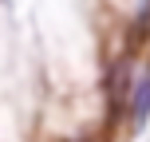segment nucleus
Listing matches in <instances>:
<instances>
[{
    "label": "nucleus",
    "instance_id": "1",
    "mask_svg": "<svg viewBox=\"0 0 150 142\" xmlns=\"http://www.w3.org/2000/svg\"><path fill=\"white\" fill-rule=\"evenodd\" d=\"M134 55L138 52H122L119 59H111V67H107V79H103V91H107V103H111V111H122L130 99V87H134Z\"/></svg>",
    "mask_w": 150,
    "mask_h": 142
},
{
    "label": "nucleus",
    "instance_id": "2",
    "mask_svg": "<svg viewBox=\"0 0 150 142\" xmlns=\"http://www.w3.org/2000/svg\"><path fill=\"white\" fill-rule=\"evenodd\" d=\"M127 119H130V130H142V126H146V119H150V71H146V75H138L134 87H130Z\"/></svg>",
    "mask_w": 150,
    "mask_h": 142
}]
</instances>
